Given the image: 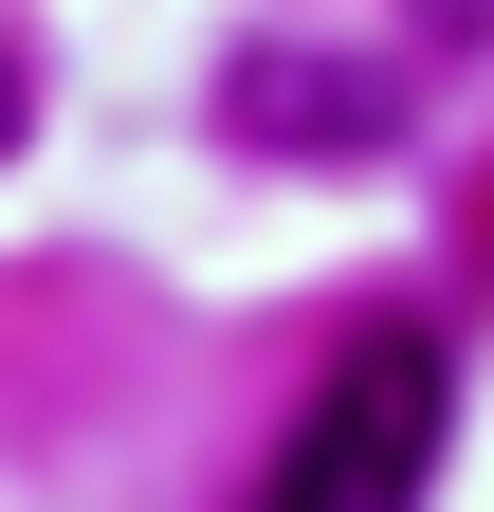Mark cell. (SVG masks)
<instances>
[{"instance_id":"277c9868","label":"cell","mask_w":494,"mask_h":512,"mask_svg":"<svg viewBox=\"0 0 494 512\" xmlns=\"http://www.w3.org/2000/svg\"><path fill=\"white\" fill-rule=\"evenodd\" d=\"M19 110H37V74H19V37H0V147H19Z\"/></svg>"},{"instance_id":"7a4b0ae2","label":"cell","mask_w":494,"mask_h":512,"mask_svg":"<svg viewBox=\"0 0 494 512\" xmlns=\"http://www.w3.org/2000/svg\"><path fill=\"white\" fill-rule=\"evenodd\" d=\"M220 128L238 147H385L403 128V74H366V55H293V37H257L220 74Z\"/></svg>"},{"instance_id":"3957f363","label":"cell","mask_w":494,"mask_h":512,"mask_svg":"<svg viewBox=\"0 0 494 512\" xmlns=\"http://www.w3.org/2000/svg\"><path fill=\"white\" fill-rule=\"evenodd\" d=\"M403 19L440 37V55H494V0H403Z\"/></svg>"},{"instance_id":"6da1fadb","label":"cell","mask_w":494,"mask_h":512,"mask_svg":"<svg viewBox=\"0 0 494 512\" xmlns=\"http://www.w3.org/2000/svg\"><path fill=\"white\" fill-rule=\"evenodd\" d=\"M421 476H440V348L366 330L312 384V421H293V458H275L257 512H421Z\"/></svg>"}]
</instances>
